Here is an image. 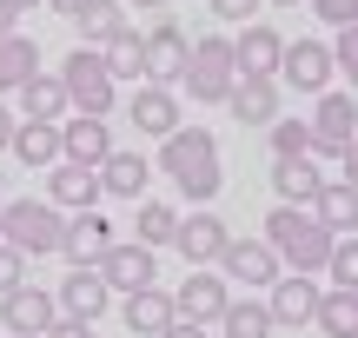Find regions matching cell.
<instances>
[{"instance_id": "obj_44", "label": "cell", "mask_w": 358, "mask_h": 338, "mask_svg": "<svg viewBox=\"0 0 358 338\" xmlns=\"http://www.w3.org/2000/svg\"><path fill=\"white\" fill-rule=\"evenodd\" d=\"M53 13H66V20H80V7H87V0H47Z\"/></svg>"}, {"instance_id": "obj_31", "label": "cell", "mask_w": 358, "mask_h": 338, "mask_svg": "<svg viewBox=\"0 0 358 338\" xmlns=\"http://www.w3.org/2000/svg\"><path fill=\"white\" fill-rule=\"evenodd\" d=\"M325 338H358V292H345V286H332L319 299V318H312Z\"/></svg>"}, {"instance_id": "obj_11", "label": "cell", "mask_w": 358, "mask_h": 338, "mask_svg": "<svg viewBox=\"0 0 358 338\" xmlns=\"http://www.w3.org/2000/svg\"><path fill=\"white\" fill-rule=\"evenodd\" d=\"M219 279H226V286H272V279H279V252H272L266 239H226Z\"/></svg>"}, {"instance_id": "obj_20", "label": "cell", "mask_w": 358, "mask_h": 338, "mask_svg": "<svg viewBox=\"0 0 358 338\" xmlns=\"http://www.w3.org/2000/svg\"><path fill=\"white\" fill-rule=\"evenodd\" d=\"M113 246V226H106V212H66V239H60V252L73 265H100V252Z\"/></svg>"}, {"instance_id": "obj_45", "label": "cell", "mask_w": 358, "mask_h": 338, "mask_svg": "<svg viewBox=\"0 0 358 338\" xmlns=\"http://www.w3.org/2000/svg\"><path fill=\"white\" fill-rule=\"evenodd\" d=\"M0 7H13V13H34V7H47V0H0Z\"/></svg>"}, {"instance_id": "obj_23", "label": "cell", "mask_w": 358, "mask_h": 338, "mask_svg": "<svg viewBox=\"0 0 358 338\" xmlns=\"http://www.w3.org/2000/svg\"><path fill=\"white\" fill-rule=\"evenodd\" d=\"M226 113L239 119V126H272V119H279V80H239V87L226 93Z\"/></svg>"}, {"instance_id": "obj_30", "label": "cell", "mask_w": 358, "mask_h": 338, "mask_svg": "<svg viewBox=\"0 0 358 338\" xmlns=\"http://www.w3.org/2000/svg\"><path fill=\"white\" fill-rule=\"evenodd\" d=\"M106 73H113V80H133V87H140V80H146V34H140V27H127V34H113V40H106Z\"/></svg>"}, {"instance_id": "obj_29", "label": "cell", "mask_w": 358, "mask_h": 338, "mask_svg": "<svg viewBox=\"0 0 358 338\" xmlns=\"http://www.w3.org/2000/svg\"><path fill=\"white\" fill-rule=\"evenodd\" d=\"M20 166H60V126H40V119H20L7 146Z\"/></svg>"}, {"instance_id": "obj_13", "label": "cell", "mask_w": 358, "mask_h": 338, "mask_svg": "<svg viewBox=\"0 0 358 338\" xmlns=\"http://www.w3.org/2000/svg\"><path fill=\"white\" fill-rule=\"evenodd\" d=\"M127 119L146 133V140H166V133H179L186 119H179V100H173V87H153V80H140L133 87V100H127Z\"/></svg>"}, {"instance_id": "obj_36", "label": "cell", "mask_w": 358, "mask_h": 338, "mask_svg": "<svg viewBox=\"0 0 358 338\" xmlns=\"http://www.w3.org/2000/svg\"><path fill=\"white\" fill-rule=\"evenodd\" d=\"M332 66L352 80V93H358V27H338V40H332Z\"/></svg>"}, {"instance_id": "obj_18", "label": "cell", "mask_w": 358, "mask_h": 338, "mask_svg": "<svg viewBox=\"0 0 358 338\" xmlns=\"http://www.w3.org/2000/svg\"><path fill=\"white\" fill-rule=\"evenodd\" d=\"M47 199H53L60 212H87V206H100V166L60 159V166H53V179H47Z\"/></svg>"}, {"instance_id": "obj_25", "label": "cell", "mask_w": 358, "mask_h": 338, "mask_svg": "<svg viewBox=\"0 0 358 338\" xmlns=\"http://www.w3.org/2000/svg\"><path fill=\"white\" fill-rule=\"evenodd\" d=\"M146 179H153V159H140V153H120L113 146L100 159V193H113V199H140Z\"/></svg>"}, {"instance_id": "obj_4", "label": "cell", "mask_w": 358, "mask_h": 338, "mask_svg": "<svg viewBox=\"0 0 358 338\" xmlns=\"http://www.w3.org/2000/svg\"><path fill=\"white\" fill-rule=\"evenodd\" d=\"M179 87H186L199 106H226V93L239 87V66H232V40H226V34H206V40H192Z\"/></svg>"}, {"instance_id": "obj_12", "label": "cell", "mask_w": 358, "mask_h": 338, "mask_svg": "<svg viewBox=\"0 0 358 338\" xmlns=\"http://www.w3.org/2000/svg\"><path fill=\"white\" fill-rule=\"evenodd\" d=\"M279 53H285V40H279V27H266V20H245V34L232 40L239 80H279Z\"/></svg>"}, {"instance_id": "obj_28", "label": "cell", "mask_w": 358, "mask_h": 338, "mask_svg": "<svg viewBox=\"0 0 358 338\" xmlns=\"http://www.w3.org/2000/svg\"><path fill=\"white\" fill-rule=\"evenodd\" d=\"M80 47H106V40H113V34H127V0H87V7H80Z\"/></svg>"}, {"instance_id": "obj_7", "label": "cell", "mask_w": 358, "mask_h": 338, "mask_svg": "<svg viewBox=\"0 0 358 338\" xmlns=\"http://www.w3.org/2000/svg\"><path fill=\"white\" fill-rule=\"evenodd\" d=\"M226 305H232V286L213 272V265H192L186 286L173 292V312L192 318V325H219V318H226Z\"/></svg>"}, {"instance_id": "obj_43", "label": "cell", "mask_w": 358, "mask_h": 338, "mask_svg": "<svg viewBox=\"0 0 358 338\" xmlns=\"http://www.w3.org/2000/svg\"><path fill=\"white\" fill-rule=\"evenodd\" d=\"M338 159H345V179L358 186V140H352V146H345V153H338Z\"/></svg>"}, {"instance_id": "obj_19", "label": "cell", "mask_w": 358, "mask_h": 338, "mask_svg": "<svg viewBox=\"0 0 358 338\" xmlns=\"http://www.w3.org/2000/svg\"><path fill=\"white\" fill-rule=\"evenodd\" d=\"M113 153V126L93 113H73L60 119V159H80V166H100V159Z\"/></svg>"}, {"instance_id": "obj_47", "label": "cell", "mask_w": 358, "mask_h": 338, "mask_svg": "<svg viewBox=\"0 0 358 338\" xmlns=\"http://www.w3.org/2000/svg\"><path fill=\"white\" fill-rule=\"evenodd\" d=\"M127 7H166V0H127Z\"/></svg>"}, {"instance_id": "obj_16", "label": "cell", "mask_w": 358, "mask_h": 338, "mask_svg": "<svg viewBox=\"0 0 358 338\" xmlns=\"http://www.w3.org/2000/svg\"><path fill=\"white\" fill-rule=\"evenodd\" d=\"M226 219L219 212H192V219H179V233H173V246H179V259L186 265H219V252H226Z\"/></svg>"}, {"instance_id": "obj_15", "label": "cell", "mask_w": 358, "mask_h": 338, "mask_svg": "<svg viewBox=\"0 0 358 338\" xmlns=\"http://www.w3.org/2000/svg\"><path fill=\"white\" fill-rule=\"evenodd\" d=\"M53 318H60V299H53V292H40V286H13L7 299H0V325H7V332L40 338Z\"/></svg>"}, {"instance_id": "obj_32", "label": "cell", "mask_w": 358, "mask_h": 338, "mask_svg": "<svg viewBox=\"0 0 358 338\" xmlns=\"http://www.w3.org/2000/svg\"><path fill=\"white\" fill-rule=\"evenodd\" d=\"M179 233V206H166V199H140V246H173Z\"/></svg>"}, {"instance_id": "obj_2", "label": "cell", "mask_w": 358, "mask_h": 338, "mask_svg": "<svg viewBox=\"0 0 358 338\" xmlns=\"http://www.w3.org/2000/svg\"><path fill=\"white\" fill-rule=\"evenodd\" d=\"M266 246L279 252V265H292V272H325L338 239L319 226L312 206H279V212H266Z\"/></svg>"}, {"instance_id": "obj_17", "label": "cell", "mask_w": 358, "mask_h": 338, "mask_svg": "<svg viewBox=\"0 0 358 338\" xmlns=\"http://www.w3.org/2000/svg\"><path fill=\"white\" fill-rule=\"evenodd\" d=\"M186 53H192V40L179 34L173 20H159L153 34H146V80H153V87H179V73H186Z\"/></svg>"}, {"instance_id": "obj_48", "label": "cell", "mask_w": 358, "mask_h": 338, "mask_svg": "<svg viewBox=\"0 0 358 338\" xmlns=\"http://www.w3.org/2000/svg\"><path fill=\"white\" fill-rule=\"evenodd\" d=\"M266 7H299V0H266Z\"/></svg>"}, {"instance_id": "obj_41", "label": "cell", "mask_w": 358, "mask_h": 338, "mask_svg": "<svg viewBox=\"0 0 358 338\" xmlns=\"http://www.w3.org/2000/svg\"><path fill=\"white\" fill-rule=\"evenodd\" d=\"M159 338H206V325H192V318H173V325L159 332Z\"/></svg>"}, {"instance_id": "obj_38", "label": "cell", "mask_w": 358, "mask_h": 338, "mask_svg": "<svg viewBox=\"0 0 358 338\" xmlns=\"http://www.w3.org/2000/svg\"><path fill=\"white\" fill-rule=\"evenodd\" d=\"M312 13L325 27H358V0H312Z\"/></svg>"}, {"instance_id": "obj_9", "label": "cell", "mask_w": 358, "mask_h": 338, "mask_svg": "<svg viewBox=\"0 0 358 338\" xmlns=\"http://www.w3.org/2000/svg\"><path fill=\"white\" fill-rule=\"evenodd\" d=\"M272 299H266V312H272V325H312L319 318V299H325V286H312V272H279L272 279Z\"/></svg>"}, {"instance_id": "obj_1", "label": "cell", "mask_w": 358, "mask_h": 338, "mask_svg": "<svg viewBox=\"0 0 358 338\" xmlns=\"http://www.w3.org/2000/svg\"><path fill=\"white\" fill-rule=\"evenodd\" d=\"M159 172L179 186V193L192 199V206H206V199H219V186H226V166H219V140L206 126H179L159 140Z\"/></svg>"}, {"instance_id": "obj_40", "label": "cell", "mask_w": 358, "mask_h": 338, "mask_svg": "<svg viewBox=\"0 0 358 338\" xmlns=\"http://www.w3.org/2000/svg\"><path fill=\"white\" fill-rule=\"evenodd\" d=\"M40 338H93V325H87V318H66V312H60V318H53V325L40 332Z\"/></svg>"}, {"instance_id": "obj_3", "label": "cell", "mask_w": 358, "mask_h": 338, "mask_svg": "<svg viewBox=\"0 0 358 338\" xmlns=\"http://www.w3.org/2000/svg\"><path fill=\"white\" fill-rule=\"evenodd\" d=\"M0 239H7L13 252H27V259H40V252H60V239H66V212L53 206V199H0Z\"/></svg>"}, {"instance_id": "obj_39", "label": "cell", "mask_w": 358, "mask_h": 338, "mask_svg": "<svg viewBox=\"0 0 358 338\" xmlns=\"http://www.w3.org/2000/svg\"><path fill=\"white\" fill-rule=\"evenodd\" d=\"M206 7H213L219 20H252V13L266 7V0H206Z\"/></svg>"}, {"instance_id": "obj_26", "label": "cell", "mask_w": 358, "mask_h": 338, "mask_svg": "<svg viewBox=\"0 0 358 338\" xmlns=\"http://www.w3.org/2000/svg\"><path fill=\"white\" fill-rule=\"evenodd\" d=\"M13 100H20V113L40 119V126H60V119H66V87H60V73H34Z\"/></svg>"}, {"instance_id": "obj_42", "label": "cell", "mask_w": 358, "mask_h": 338, "mask_svg": "<svg viewBox=\"0 0 358 338\" xmlns=\"http://www.w3.org/2000/svg\"><path fill=\"white\" fill-rule=\"evenodd\" d=\"M13 126H20V119H13L7 106H0V153H7V146H13Z\"/></svg>"}, {"instance_id": "obj_10", "label": "cell", "mask_w": 358, "mask_h": 338, "mask_svg": "<svg viewBox=\"0 0 358 338\" xmlns=\"http://www.w3.org/2000/svg\"><path fill=\"white\" fill-rule=\"evenodd\" d=\"M100 279L120 292V299H127V292H146V286L159 279V265H153V246H140V239H127V246H120V239H113V246L100 252Z\"/></svg>"}, {"instance_id": "obj_46", "label": "cell", "mask_w": 358, "mask_h": 338, "mask_svg": "<svg viewBox=\"0 0 358 338\" xmlns=\"http://www.w3.org/2000/svg\"><path fill=\"white\" fill-rule=\"evenodd\" d=\"M13 20H20V13H13V7H0V34H13Z\"/></svg>"}, {"instance_id": "obj_5", "label": "cell", "mask_w": 358, "mask_h": 338, "mask_svg": "<svg viewBox=\"0 0 358 338\" xmlns=\"http://www.w3.org/2000/svg\"><path fill=\"white\" fill-rule=\"evenodd\" d=\"M60 87H66V106H73V113L106 119V113H113L120 80L106 73V53H100V47H73V53L60 60Z\"/></svg>"}, {"instance_id": "obj_6", "label": "cell", "mask_w": 358, "mask_h": 338, "mask_svg": "<svg viewBox=\"0 0 358 338\" xmlns=\"http://www.w3.org/2000/svg\"><path fill=\"white\" fill-rule=\"evenodd\" d=\"M306 126H312V153H319V159H338V153L358 140V100H352V93H332V87H325Z\"/></svg>"}, {"instance_id": "obj_8", "label": "cell", "mask_w": 358, "mask_h": 338, "mask_svg": "<svg viewBox=\"0 0 358 338\" xmlns=\"http://www.w3.org/2000/svg\"><path fill=\"white\" fill-rule=\"evenodd\" d=\"M332 47L325 40H285V53H279V80L292 93H325L332 87Z\"/></svg>"}, {"instance_id": "obj_49", "label": "cell", "mask_w": 358, "mask_h": 338, "mask_svg": "<svg viewBox=\"0 0 358 338\" xmlns=\"http://www.w3.org/2000/svg\"><path fill=\"white\" fill-rule=\"evenodd\" d=\"M7 338H27V332H7Z\"/></svg>"}, {"instance_id": "obj_24", "label": "cell", "mask_w": 358, "mask_h": 338, "mask_svg": "<svg viewBox=\"0 0 358 338\" xmlns=\"http://www.w3.org/2000/svg\"><path fill=\"white\" fill-rule=\"evenodd\" d=\"M312 212H319V226H325L332 239L358 233V186H352V179H325L319 199H312Z\"/></svg>"}, {"instance_id": "obj_27", "label": "cell", "mask_w": 358, "mask_h": 338, "mask_svg": "<svg viewBox=\"0 0 358 338\" xmlns=\"http://www.w3.org/2000/svg\"><path fill=\"white\" fill-rule=\"evenodd\" d=\"M40 73V47L13 27V34H0V93H20L27 80Z\"/></svg>"}, {"instance_id": "obj_33", "label": "cell", "mask_w": 358, "mask_h": 338, "mask_svg": "<svg viewBox=\"0 0 358 338\" xmlns=\"http://www.w3.org/2000/svg\"><path fill=\"white\" fill-rule=\"evenodd\" d=\"M219 325H226V338H272V332H279V325H272V312H266V305H252V299H232Z\"/></svg>"}, {"instance_id": "obj_35", "label": "cell", "mask_w": 358, "mask_h": 338, "mask_svg": "<svg viewBox=\"0 0 358 338\" xmlns=\"http://www.w3.org/2000/svg\"><path fill=\"white\" fill-rule=\"evenodd\" d=\"M325 272H332V286L358 292V233H345V239L332 246V259H325Z\"/></svg>"}, {"instance_id": "obj_37", "label": "cell", "mask_w": 358, "mask_h": 338, "mask_svg": "<svg viewBox=\"0 0 358 338\" xmlns=\"http://www.w3.org/2000/svg\"><path fill=\"white\" fill-rule=\"evenodd\" d=\"M13 286H27V252H13L7 239H0V299H7Z\"/></svg>"}, {"instance_id": "obj_34", "label": "cell", "mask_w": 358, "mask_h": 338, "mask_svg": "<svg viewBox=\"0 0 358 338\" xmlns=\"http://www.w3.org/2000/svg\"><path fill=\"white\" fill-rule=\"evenodd\" d=\"M272 159H306L312 153V126L306 119H272Z\"/></svg>"}, {"instance_id": "obj_21", "label": "cell", "mask_w": 358, "mask_h": 338, "mask_svg": "<svg viewBox=\"0 0 358 338\" xmlns=\"http://www.w3.org/2000/svg\"><path fill=\"white\" fill-rule=\"evenodd\" d=\"M120 318H127V332H133V338H159L179 312H173V292L146 286V292H127V299H120Z\"/></svg>"}, {"instance_id": "obj_14", "label": "cell", "mask_w": 358, "mask_h": 338, "mask_svg": "<svg viewBox=\"0 0 358 338\" xmlns=\"http://www.w3.org/2000/svg\"><path fill=\"white\" fill-rule=\"evenodd\" d=\"M53 299H60L66 318H87V325H93V318L113 305V286L100 279V265H73V272L60 279V292H53Z\"/></svg>"}, {"instance_id": "obj_22", "label": "cell", "mask_w": 358, "mask_h": 338, "mask_svg": "<svg viewBox=\"0 0 358 338\" xmlns=\"http://www.w3.org/2000/svg\"><path fill=\"white\" fill-rule=\"evenodd\" d=\"M319 186H325V172H319V159H272V193H279V206H312L319 199Z\"/></svg>"}]
</instances>
